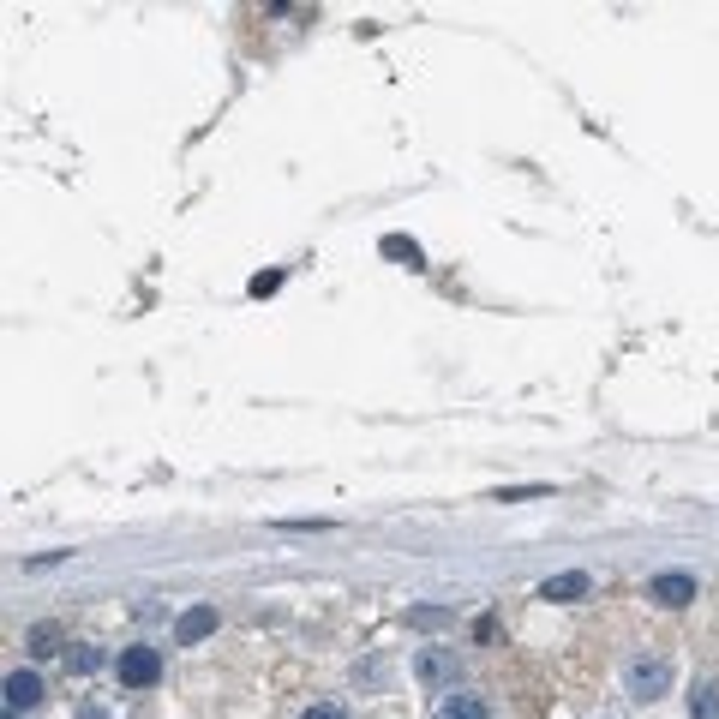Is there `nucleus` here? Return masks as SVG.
<instances>
[{"label":"nucleus","mask_w":719,"mask_h":719,"mask_svg":"<svg viewBox=\"0 0 719 719\" xmlns=\"http://www.w3.org/2000/svg\"><path fill=\"white\" fill-rule=\"evenodd\" d=\"M672 690V660L660 654V648H642L630 666H624V696H636V702H660Z\"/></svg>","instance_id":"f257e3e1"},{"label":"nucleus","mask_w":719,"mask_h":719,"mask_svg":"<svg viewBox=\"0 0 719 719\" xmlns=\"http://www.w3.org/2000/svg\"><path fill=\"white\" fill-rule=\"evenodd\" d=\"M414 684L432 690V696L462 690V654H456V648H420V654H414Z\"/></svg>","instance_id":"f03ea898"},{"label":"nucleus","mask_w":719,"mask_h":719,"mask_svg":"<svg viewBox=\"0 0 719 719\" xmlns=\"http://www.w3.org/2000/svg\"><path fill=\"white\" fill-rule=\"evenodd\" d=\"M114 678H120L126 690H150V684L162 678V648H150V642H132V648H120V660H114Z\"/></svg>","instance_id":"7ed1b4c3"},{"label":"nucleus","mask_w":719,"mask_h":719,"mask_svg":"<svg viewBox=\"0 0 719 719\" xmlns=\"http://www.w3.org/2000/svg\"><path fill=\"white\" fill-rule=\"evenodd\" d=\"M648 600H654V606H666V612H678V606H690V600H696V576H684V570L648 576Z\"/></svg>","instance_id":"20e7f679"},{"label":"nucleus","mask_w":719,"mask_h":719,"mask_svg":"<svg viewBox=\"0 0 719 719\" xmlns=\"http://www.w3.org/2000/svg\"><path fill=\"white\" fill-rule=\"evenodd\" d=\"M594 594V576L588 570H564V576H546L540 582V600L546 606H570V600H588Z\"/></svg>","instance_id":"39448f33"},{"label":"nucleus","mask_w":719,"mask_h":719,"mask_svg":"<svg viewBox=\"0 0 719 719\" xmlns=\"http://www.w3.org/2000/svg\"><path fill=\"white\" fill-rule=\"evenodd\" d=\"M432 719H492V702L474 696V690H450L432 702Z\"/></svg>","instance_id":"423d86ee"},{"label":"nucleus","mask_w":719,"mask_h":719,"mask_svg":"<svg viewBox=\"0 0 719 719\" xmlns=\"http://www.w3.org/2000/svg\"><path fill=\"white\" fill-rule=\"evenodd\" d=\"M210 630H216V606H192V612H180V624H174V648H198Z\"/></svg>","instance_id":"0eeeda50"},{"label":"nucleus","mask_w":719,"mask_h":719,"mask_svg":"<svg viewBox=\"0 0 719 719\" xmlns=\"http://www.w3.org/2000/svg\"><path fill=\"white\" fill-rule=\"evenodd\" d=\"M6 708H12V714L42 708V678H36V672H6Z\"/></svg>","instance_id":"6e6552de"},{"label":"nucleus","mask_w":719,"mask_h":719,"mask_svg":"<svg viewBox=\"0 0 719 719\" xmlns=\"http://www.w3.org/2000/svg\"><path fill=\"white\" fill-rule=\"evenodd\" d=\"M402 624H408V630H450V624H456V606H408Z\"/></svg>","instance_id":"1a4fd4ad"},{"label":"nucleus","mask_w":719,"mask_h":719,"mask_svg":"<svg viewBox=\"0 0 719 719\" xmlns=\"http://www.w3.org/2000/svg\"><path fill=\"white\" fill-rule=\"evenodd\" d=\"M102 666H108V654H102L96 642H72V648H66V672L90 678V672H102Z\"/></svg>","instance_id":"9d476101"},{"label":"nucleus","mask_w":719,"mask_h":719,"mask_svg":"<svg viewBox=\"0 0 719 719\" xmlns=\"http://www.w3.org/2000/svg\"><path fill=\"white\" fill-rule=\"evenodd\" d=\"M690 719H719V684L714 678H702V684L690 690Z\"/></svg>","instance_id":"9b49d317"},{"label":"nucleus","mask_w":719,"mask_h":719,"mask_svg":"<svg viewBox=\"0 0 719 719\" xmlns=\"http://www.w3.org/2000/svg\"><path fill=\"white\" fill-rule=\"evenodd\" d=\"M24 648H30L36 660H48V654H60V630H54V624H30V630H24Z\"/></svg>","instance_id":"f8f14e48"},{"label":"nucleus","mask_w":719,"mask_h":719,"mask_svg":"<svg viewBox=\"0 0 719 719\" xmlns=\"http://www.w3.org/2000/svg\"><path fill=\"white\" fill-rule=\"evenodd\" d=\"M384 252H390V258H402L408 270H426V258H420V246H414V240H402V234H390V240H384Z\"/></svg>","instance_id":"ddd939ff"},{"label":"nucleus","mask_w":719,"mask_h":719,"mask_svg":"<svg viewBox=\"0 0 719 719\" xmlns=\"http://www.w3.org/2000/svg\"><path fill=\"white\" fill-rule=\"evenodd\" d=\"M552 486H504V492H492V504H528V498H546Z\"/></svg>","instance_id":"4468645a"},{"label":"nucleus","mask_w":719,"mask_h":719,"mask_svg":"<svg viewBox=\"0 0 719 719\" xmlns=\"http://www.w3.org/2000/svg\"><path fill=\"white\" fill-rule=\"evenodd\" d=\"M300 719H348V708H342V702H312Z\"/></svg>","instance_id":"2eb2a0df"},{"label":"nucleus","mask_w":719,"mask_h":719,"mask_svg":"<svg viewBox=\"0 0 719 719\" xmlns=\"http://www.w3.org/2000/svg\"><path fill=\"white\" fill-rule=\"evenodd\" d=\"M72 719H114V714H108L102 702H78V708H72Z\"/></svg>","instance_id":"dca6fc26"},{"label":"nucleus","mask_w":719,"mask_h":719,"mask_svg":"<svg viewBox=\"0 0 719 719\" xmlns=\"http://www.w3.org/2000/svg\"><path fill=\"white\" fill-rule=\"evenodd\" d=\"M276 288H282V276H276V270H270V276H252V294H276Z\"/></svg>","instance_id":"f3484780"},{"label":"nucleus","mask_w":719,"mask_h":719,"mask_svg":"<svg viewBox=\"0 0 719 719\" xmlns=\"http://www.w3.org/2000/svg\"><path fill=\"white\" fill-rule=\"evenodd\" d=\"M6 719H18V714H12V708H6Z\"/></svg>","instance_id":"a211bd4d"}]
</instances>
